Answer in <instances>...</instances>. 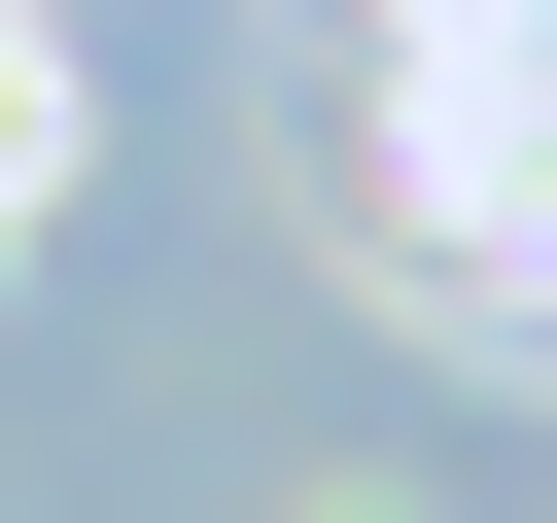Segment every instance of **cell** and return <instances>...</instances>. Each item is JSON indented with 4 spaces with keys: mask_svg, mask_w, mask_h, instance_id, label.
<instances>
[{
    "mask_svg": "<svg viewBox=\"0 0 557 523\" xmlns=\"http://www.w3.org/2000/svg\"><path fill=\"white\" fill-rule=\"evenodd\" d=\"M35 174H70V70H35V0H0V209H35Z\"/></svg>",
    "mask_w": 557,
    "mask_h": 523,
    "instance_id": "cell-1",
    "label": "cell"
}]
</instances>
